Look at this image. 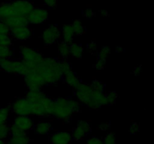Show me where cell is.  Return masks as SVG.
Returning <instances> with one entry per match:
<instances>
[{
	"label": "cell",
	"mask_w": 154,
	"mask_h": 144,
	"mask_svg": "<svg viewBox=\"0 0 154 144\" xmlns=\"http://www.w3.org/2000/svg\"><path fill=\"white\" fill-rule=\"evenodd\" d=\"M33 71L40 75L45 85L57 83L63 76L60 67V61L53 58H44L41 62L36 64Z\"/></svg>",
	"instance_id": "cell-1"
},
{
	"label": "cell",
	"mask_w": 154,
	"mask_h": 144,
	"mask_svg": "<svg viewBox=\"0 0 154 144\" xmlns=\"http://www.w3.org/2000/svg\"><path fill=\"white\" fill-rule=\"evenodd\" d=\"M72 110L69 104V99L59 98L54 100L51 108V116L61 121H69L72 116Z\"/></svg>",
	"instance_id": "cell-2"
},
{
	"label": "cell",
	"mask_w": 154,
	"mask_h": 144,
	"mask_svg": "<svg viewBox=\"0 0 154 144\" xmlns=\"http://www.w3.org/2000/svg\"><path fill=\"white\" fill-rule=\"evenodd\" d=\"M0 68L8 74H14L23 76L29 73L28 64L23 60H13L11 58L0 59Z\"/></svg>",
	"instance_id": "cell-3"
},
{
	"label": "cell",
	"mask_w": 154,
	"mask_h": 144,
	"mask_svg": "<svg viewBox=\"0 0 154 144\" xmlns=\"http://www.w3.org/2000/svg\"><path fill=\"white\" fill-rule=\"evenodd\" d=\"M20 56L23 62L32 64H38L43 60L44 57L42 53L35 50L26 46L20 47Z\"/></svg>",
	"instance_id": "cell-4"
},
{
	"label": "cell",
	"mask_w": 154,
	"mask_h": 144,
	"mask_svg": "<svg viewBox=\"0 0 154 144\" xmlns=\"http://www.w3.org/2000/svg\"><path fill=\"white\" fill-rule=\"evenodd\" d=\"M11 4L15 15L17 16L27 17L34 9V4L27 0H15Z\"/></svg>",
	"instance_id": "cell-5"
},
{
	"label": "cell",
	"mask_w": 154,
	"mask_h": 144,
	"mask_svg": "<svg viewBox=\"0 0 154 144\" xmlns=\"http://www.w3.org/2000/svg\"><path fill=\"white\" fill-rule=\"evenodd\" d=\"M31 106V103L26 98H20L12 103L11 109L17 116H29Z\"/></svg>",
	"instance_id": "cell-6"
},
{
	"label": "cell",
	"mask_w": 154,
	"mask_h": 144,
	"mask_svg": "<svg viewBox=\"0 0 154 144\" xmlns=\"http://www.w3.org/2000/svg\"><path fill=\"white\" fill-rule=\"evenodd\" d=\"M93 94V90L91 86L87 83L81 82L75 88V95L78 101L81 102L84 104H87V102L92 98Z\"/></svg>",
	"instance_id": "cell-7"
},
{
	"label": "cell",
	"mask_w": 154,
	"mask_h": 144,
	"mask_svg": "<svg viewBox=\"0 0 154 144\" xmlns=\"http://www.w3.org/2000/svg\"><path fill=\"white\" fill-rule=\"evenodd\" d=\"M25 83L29 90L41 89L45 85L40 75L35 71L29 72L25 76Z\"/></svg>",
	"instance_id": "cell-8"
},
{
	"label": "cell",
	"mask_w": 154,
	"mask_h": 144,
	"mask_svg": "<svg viewBox=\"0 0 154 144\" xmlns=\"http://www.w3.org/2000/svg\"><path fill=\"white\" fill-rule=\"evenodd\" d=\"M48 19V11L43 8H34L32 11L27 16L28 22L41 24Z\"/></svg>",
	"instance_id": "cell-9"
},
{
	"label": "cell",
	"mask_w": 154,
	"mask_h": 144,
	"mask_svg": "<svg viewBox=\"0 0 154 144\" xmlns=\"http://www.w3.org/2000/svg\"><path fill=\"white\" fill-rule=\"evenodd\" d=\"M61 34L60 30L56 26H51L44 31L42 39L45 45H51L56 43L60 38Z\"/></svg>",
	"instance_id": "cell-10"
},
{
	"label": "cell",
	"mask_w": 154,
	"mask_h": 144,
	"mask_svg": "<svg viewBox=\"0 0 154 144\" xmlns=\"http://www.w3.org/2000/svg\"><path fill=\"white\" fill-rule=\"evenodd\" d=\"M90 131H91V126L90 123L86 121H80L77 124V127L72 131V139L76 141L81 140Z\"/></svg>",
	"instance_id": "cell-11"
},
{
	"label": "cell",
	"mask_w": 154,
	"mask_h": 144,
	"mask_svg": "<svg viewBox=\"0 0 154 144\" xmlns=\"http://www.w3.org/2000/svg\"><path fill=\"white\" fill-rule=\"evenodd\" d=\"M11 35L16 40L23 41L29 39L32 36V29L27 26H20L10 29Z\"/></svg>",
	"instance_id": "cell-12"
},
{
	"label": "cell",
	"mask_w": 154,
	"mask_h": 144,
	"mask_svg": "<svg viewBox=\"0 0 154 144\" xmlns=\"http://www.w3.org/2000/svg\"><path fill=\"white\" fill-rule=\"evenodd\" d=\"M15 125L17 126L23 132L26 133L33 128V121L29 116H17L14 120Z\"/></svg>",
	"instance_id": "cell-13"
},
{
	"label": "cell",
	"mask_w": 154,
	"mask_h": 144,
	"mask_svg": "<svg viewBox=\"0 0 154 144\" xmlns=\"http://www.w3.org/2000/svg\"><path fill=\"white\" fill-rule=\"evenodd\" d=\"M72 140V134L68 131H57L50 136L51 144H69Z\"/></svg>",
	"instance_id": "cell-14"
},
{
	"label": "cell",
	"mask_w": 154,
	"mask_h": 144,
	"mask_svg": "<svg viewBox=\"0 0 154 144\" xmlns=\"http://www.w3.org/2000/svg\"><path fill=\"white\" fill-rule=\"evenodd\" d=\"M2 22L9 28H15V27L20 26H27L28 25V20L27 17L22 16H17V15H14V16H10L7 19L4 20Z\"/></svg>",
	"instance_id": "cell-15"
},
{
	"label": "cell",
	"mask_w": 154,
	"mask_h": 144,
	"mask_svg": "<svg viewBox=\"0 0 154 144\" xmlns=\"http://www.w3.org/2000/svg\"><path fill=\"white\" fill-rule=\"evenodd\" d=\"M31 115L38 117H46L51 116L50 110L42 102L31 103Z\"/></svg>",
	"instance_id": "cell-16"
},
{
	"label": "cell",
	"mask_w": 154,
	"mask_h": 144,
	"mask_svg": "<svg viewBox=\"0 0 154 144\" xmlns=\"http://www.w3.org/2000/svg\"><path fill=\"white\" fill-rule=\"evenodd\" d=\"M47 97L46 94L41 91V89L36 90H29L26 94V98L30 103H38L42 102V100Z\"/></svg>",
	"instance_id": "cell-17"
},
{
	"label": "cell",
	"mask_w": 154,
	"mask_h": 144,
	"mask_svg": "<svg viewBox=\"0 0 154 144\" xmlns=\"http://www.w3.org/2000/svg\"><path fill=\"white\" fill-rule=\"evenodd\" d=\"M60 34H61L63 42L69 44L72 43V40L74 38V35H75V32H74V28L72 24L65 25L62 28Z\"/></svg>",
	"instance_id": "cell-18"
},
{
	"label": "cell",
	"mask_w": 154,
	"mask_h": 144,
	"mask_svg": "<svg viewBox=\"0 0 154 144\" xmlns=\"http://www.w3.org/2000/svg\"><path fill=\"white\" fill-rule=\"evenodd\" d=\"M63 79H64L65 82L69 86L72 87V88H75L80 83H81V80H80L79 77L76 75V74L73 71V70H70L68 73L65 74L63 76Z\"/></svg>",
	"instance_id": "cell-19"
},
{
	"label": "cell",
	"mask_w": 154,
	"mask_h": 144,
	"mask_svg": "<svg viewBox=\"0 0 154 144\" xmlns=\"http://www.w3.org/2000/svg\"><path fill=\"white\" fill-rule=\"evenodd\" d=\"M15 15L11 3L5 2L0 4V21Z\"/></svg>",
	"instance_id": "cell-20"
},
{
	"label": "cell",
	"mask_w": 154,
	"mask_h": 144,
	"mask_svg": "<svg viewBox=\"0 0 154 144\" xmlns=\"http://www.w3.org/2000/svg\"><path fill=\"white\" fill-rule=\"evenodd\" d=\"M51 130V124L48 122H41L35 126V131L40 135L47 134Z\"/></svg>",
	"instance_id": "cell-21"
},
{
	"label": "cell",
	"mask_w": 154,
	"mask_h": 144,
	"mask_svg": "<svg viewBox=\"0 0 154 144\" xmlns=\"http://www.w3.org/2000/svg\"><path fill=\"white\" fill-rule=\"evenodd\" d=\"M30 142V138L24 133L22 134L11 136L8 143L9 144H28Z\"/></svg>",
	"instance_id": "cell-22"
},
{
	"label": "cell",
	"mask_w": 154,
	"mask_h": 144,
	"mask_svg": "<svg viewBox=\"0 0 154 144\" xmlns=\"http://www.w3.org/2000/svg\"><path fill=\"white\" fill-rule=\"evenodd\" d=\"M69 48H70V54L74 58H81L82 57L84 48L81 44L77 43H71L69 44Z\"/></svg>",
	"instance_id": "cell-23"
},
{
	"label": "cell",
	"mask_w": 154,
	"mask_h": 144,
	"mask_svg": "<svg viewBox=\"0 0 154 144\" xmlns=\"http://www.w3.org/2000/svg\"><path fill=\"white\" fill-rule=\"evenodd\" d=\"M14 56V51L11 46H0V59L11 58Z\"/></svg>",
	"instance_id": "cell-24"
},
{
	"label": "cell",
	"mask_w": 154,
	"mask_h": 144,
	"mask_svg": "<svg viewBox=\"0 0 154 144\" xmlns=\"http://www.w3.org/2000/svg\"><path fill=\"white\" fill-rule=\"evenodd\" d=\"M58 52L62 57L66 58L70 55V48H69V44L65 42H60L58 44Z\"/></svg>",
	"instance_id": "cell-25"
},
{
	"label": "cell",
	"mask_w": 154,
	"mask_h": 144,
	"mask_svg": "<svg viewBox=\"0 0 154 144\" xmlns=\"http://www.w3.org/2000/svg\"><path fill=\"white\" fill-rule=\"evenodd\" d=\"M93 98L96 100L97 104H99V106H105L108 105V100H107L106 94H104V92H93Z\"/></svg>",
	"instance_id": "cell-26"
},
{
	"label": "cell",
	"mask_w": 154,
	"mask_h": 144,
	"mask_svg": "<svg viewBox=\"0 0 154 144\" xmlns=\"http://www.w3.org/2000/svg\"><path fill=\"white\" fill-rule=\"evenodd\" d=\"M11 113L10 106H4L0 108V125L5 124L6 122L8 120L9 116Z\"/></svg>",
	"instance_id": "cell-27"
},
{
	"label": "cell",
	"mask_w": 154,
	"mask_h": 144,
	"mask_svg": "<svg viewBox=\"0 0 154 144\" xmlns=\"http://www.w3.org/2000/svg\"><path fill=\"white\" fill-rule=\"evenodd\" d=\"M72 25L73 26L75 34H78V35H81V34H84V32H86L85 27L83 26L82 22L80 20H74L73 23Z\"/></svg>",
	"instance_id": "cell-28"
},
{
	"label": "cell",
	"mask_w": 154,
	"mask_h": 144,
	"mask_svg": "<svg viewBox=\"0 0 154 144\" xmlns=\"http://www.w3.org/2000/svg\"><path fill=\"white\" fill-rule=\"evenodd\" d=\"M110 53H111V49H110L109 46H102L101 50L99 51V53H98V59L106 62L107 58L109 56Z\"/></svg>",
	"instance_id": "cell-29"
},
{
	"label": "cell",
	"mask_w": 154,
	"mask_h": 144,
	"mask_svg": "<svg viewBox=\"0 0 154 144\" xmlns=\"http://www.w3.org/2000/svg\"><path fill=\"white\" fill-rule=\"evenodd\" d=\"M10 136V126L3 124L0 125V139L5 140Z\"/></svg>",
	"instance_id": "cell-30"
},
{
	"label": "cell",
	"mask_w": 154,
	"mask_h": 144,
	"mask_svg": "<svg viewBox=\"0 0 154 144\" xmlns=\"http://www.w3.org/2000/svg\"><path fill=\"white\" fill-rule=\"evenodd\" d=\"M90 86H91L93 92H104V91H105V85L101 81L98 80H93Z\"/></svg>",
	"instance_id": "cell-31"
},
{
	"label": "cell",
	"mask_w": 154,
	"mask_h": 144,
	"mask_svg": "<svg viewBox=\"0 0 154 144\" xmlns=\"http://www.w3.org/2000/svg\"><path fill=\"white\" fill-rule=\"evenodd\" d=\"M12 40L9 34H0V46H11Z\"/></svg>",
	"instance_id": "cell-32"
},
{
	"label": "cell",
	"mask_w": 154,
	"mask_h": 144,
	"mask_svg": "<svg viewBox=\"0 0 154 144\" xmlns=\"http://www.w3.org/2000/svg\"><path fill=\"white\" fill-rule=\"evenodd\" d=\"M60 69H61L62 73H63V75H64L65 74L68 73L70 70H72L70 63L68 61H66V60L63 59L62 61H60Z\"/></svg>",
	"instance_id": "cell-33"
},
{
	"label": "cell",
	"mask_w": 154,
	"mask_h": 144,
	"mask_svg": "<svg viewBox=\"0 0 154 144\" xmlns=\"http://www.w3.org/2000/svg\"><path fill=\"white\" fill-rule=\"evenodd\" d=\"M103 144H117L116 142V136L113 133H108L102 140Z\"/></svg>",
	"instance_id": "cell-34"
},
{
	"label": "cell",
	"mask_w": 154,
	"mask_h": 144,
	"mask_svg": "<svg viewBox=\"0 0 154 144\" xmlns=\"http://www.w3.org/2000/svg\"><path fill=\"white\" fill-rule=\"evenodd\" d=\"M107 100H108V104L110 105L114 104L117 99V94L114 91L109 92L108 94H106Z\"/></svg>",
	"instance_id": "cell-35"
},
{
	"label": "cell",
	"mask_w": 154,
	"mask_h": 144,
	"mask_svg": "<svg viewBox=\"0 0 154 144\" xmlns=\"http://www.w3.org/2000/svg\"><path fill=\"white\" fill-rule=\"evenodd\" d=\"M69 104H70L73 113L79 112L81 110V106H80V104L78 100H75V99H69Z\"/></svg>",
	"instance_id": "cell-36"
},
{
	"label": "cell",
	"mask_w": 154,
	"mask_h": 144,
	"mask_svg": "<svg viewBox=\"0 0 154 144\" xmlns=\"http://www.w3.org/2000/svg\"><path fill=\"white\" fill-rule=\"evenodd\" d=\"M24 134V132H23L17 126L15 125L14 124H12L10 126V134L11 136H17V135L22 134Z\"/></svg>",
	"instance_id": "cell-37"
},
{
	"label": "cell",
	"mask_w": 154,
	"mask_h": 144,
	"mask_svg": "<svg viewBox=\"0 0 154 144\" xmlns=\"http://www.w3.org/2000/svg\"><path fill=\"white\" fill-rule=\"evenodd\" d=\"M87 144H103L102 140L97 136H92L87 140Z\"/></svg>",
	"instance_id": "cell-38"
},
{
	"label": "cell",
	"mask_w": 154,
	"mask_h": 144,
	"mask_svg": "<svg viewBox=\"0 0 154 144\" xmlns=\"http://www.w3.org/2000/svg\"><path fill=\"white\" fill-rule=\"evenodd\" d=\"M140 130V126L138 123H133L132 125L130 126V128H129V133L132 134H136L137 133H138Z\"/></svg>",
	"instance_id": "cell-39"
},
{
	"label": "cell",
	"mask_w": 154,
	"mask_h": 144,
	"mask_svg": "<svg viewBox=\"0 0 154 144\" xmlns=\"http://www.w3.org/2000/svg\"><path fill=\"white\" fill-rule=\"evenodd\" d=\"M9 33L10 29L2 21H0V34H9Z\"/></svg>",
	"instance_id": "cell-40"
},
{
	"label": "cell",
	"mask_w": 154,
	"mask_h": 144,
	"mask_svg": "<svg viewBox=\"0 0 154 144\" xmlns=\"http://www.w3.org/2000/svg\"><path fill=\"white\" fill-rule=\"evenodd\" d=\"M44 2L51 8H54L57 4V0H44Z\"/></svg>",
	"instance_id": "cell-41"
},
{
	"label": "cell",
	"mask_w": 154,
	"mask_h": 144,
	"mask_svg": "<svg viewBox=\"0 0 154 144\" xmlns=\"http://www.w3.org/2000/svg\"><path fill=\"white\" fill-rule=\"evenodd\" d=\"M106 62L102 61V60L98 59V61L96 62V64H95V68H96L97 70H102V69L105 68V64Z\"/></svg>",
	"instance_id": "cell-42"
},
{
	"label": "cell",
	"mask_w": 154,
	"mask_h": 144,
	"mask_svg": "<svg viewBox=\"0 0 154 144\" xmlns=\"http://www.w3.org/2000/svg\"><path fill=\"white\" fill-rule=\"evenodd\" d=\"M84 15L87 19H90V18H92L94 16V12H93V10L91 8H87L84 10Z\"/></svg>",
	"instance_id": "cell-43"
},
{
	"label": "cell",
	"mask_w": 154,
	"mask_h": 144,
	"mask_svg": "<svg viewBox=\"0 0 154 144\" xmlns=\"http://www.w3.org/2000/svg\"><path fill=\"white\" fill-rule=\"evenodd\" d=\"M88 49L90 52H95L96 50H97V44L95 41H91L88 44Z\"/></svg>",
	"instance_id": "cell-44"
},
{
	"label": "cell",
	"mask_w": 154,
	"mask_h": 144,
	"mask_svg": "<svg viewBox=\"0 0 154 144\" xmlns=\"http://www.w3.org/2000/svg\"><path fill=\"white\" fill-rule=\"evenodd\" d=\"M111 128V124L110 123H103V124H101L98 127V129L102 130V131H106V130H108Z\"/></svg>",
	"instance_id": "cell-45"
},
{
	"label": "cell",
	"mask_w": 154,
	"mask_h": 144,
	"mask_svg": "<svg viewBox=\"0 0 154 144\" xmlns=\"http://www.w3.org/2000/svg\"><path fill=\"white\" fill-rule=\"evenodd\" d=\"M141 70H142L141 66L138 65V66H137V67H135V68H134L133 74L135 75V76H138V75H140V74L141 73Z\"/></svg>",
	"instance_id": "cell-46"
},
{
	"label": "cell",
	"mask_w": 154,
	"mask_h": 144,
	"mask_svg": "<svg viewBox=\"0 0 154 144\" xmlns=\"http://www.w3.org/2000/svg\"><path fill=\"white\" fill-rule=\"evenodd\" d=\"M124 50V48L121 46H117V47H116V52H123Z\"/></svg>",
	"instance_id": "cell-47"
},
{
	"label": "cell",
	"mask_w": 154,
	"mask_h": 144,
	"mask_svg": "<svg viewBox=\"0 0 154 144\" xmlns=\"http://www.w3.org/2000/svg\"><path fill=\"white\" fill-rule=\"evenodd\" d=\"M99 12H100L101 14H102V16H108V12L106 10H101Z\"/></svg>",
	"instance_id": "cell-48"
},
{
	"label": "cell",
	"mask_w": 154,
	"mask_h": 144,
	"mask_svg": "<svg viewBox=\"0 0 154 144\" xmlns=\"http://www.w3.org/2000/svg\"><path fill=\"white\" fill-rule=\"evenodd\" d=\"M0 144H7V143H6V142L4 140L0 139Z\"/></svg>",
	"instance_id": "cell-49"
},
{
	"label": "cell",
	"mask_w": 154,
	"mask_h": 144,
	"mask_svg": "<svg viewBox=\"0 0 154 144\" xmlns=\"http://www.w3.org/2000/svg\"><path fill=\"white\" fill-rule=\"evenodd\" d=\"M8 144H9V143H8Z\"/></svg>",
	"instance_id": "cell-50"
}]
</instances>
